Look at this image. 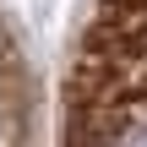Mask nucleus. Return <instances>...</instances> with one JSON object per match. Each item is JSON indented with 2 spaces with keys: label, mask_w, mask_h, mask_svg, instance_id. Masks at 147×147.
<instances>
[{
  "label": "nucleus",
  "mask_w": 147,
  "mask_h": 147,
  "mask_svg": "<svg viewBox=\"0 0 147 147\" xmlns=\"http://www.w3.org/2000/svg\"><path fill=\"white\" fill-rule=\"evenodd\" d=\"M65 147H147V0H98L65 87Z\"/></svg>",
  "instance_id": "f257e3e1"
}]
</instances>
